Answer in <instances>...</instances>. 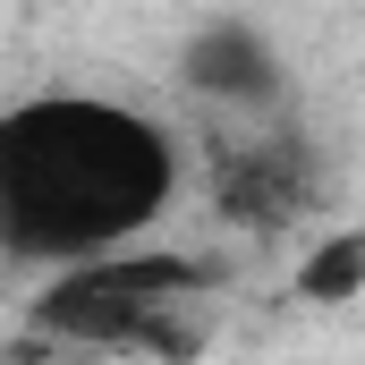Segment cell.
<instances>
[{
	"label": "cell",
	"instance_id": "obj_4",
	"mask_svg": "<svg viewBox=\"0 0 365 365\" xmlns=\"http://www.w3.org/2000/svg\"><path fill=\"white\" fill-rule=\"evenodd\" d=\"M179 86L212 110H280L289 93V60H280L272 26L255 17H204L179 43Z\"/></svg>",
	"mask_w": 365,
	"mask_h": 365
},
{
	"label": "cell",
	"instance_id": "obj_1",
	"mask_svg": "<svg viewBox=\"0 0 365 365\" xmlns=\"http://www.w3.org/2000/svg\"><path fill=\"white\" fill-rule=\"evenodd\" d=\"M179 136L119 93L43 86L0 102V264L68 272L136 247L179 204Z\"/></svg>",
	"mask_w": 365,
	"mask_h": 365
},
{
	"label": "cell",
	"instance_id": "obj_3",
	"mask_svg": "<svg viewBox=\"0 0 365 365\" xmlns=\"http://www.w3.org/2000/svg\"><path fill=\"white\" fill-rule=\"evenodd\" d=\"M323 195H331V153L306 128H264V136L212 153V204L238 230H264L272 238L289 221L323 212Z\"/></svg>",
	"mask_w": 365,
	"mask_h": 365
},
{
	"label": "cell",
	"instance_id": "obj_2",
	"mask_svg": "<svg viewBox=\"0 0 365 365\" xmlns=\"http://www.w3.org/2000/svg\"><path fill=\"white\" fill-rule=\"evenodd\" d=\"M212 264H195L179 247H110L93 264L43 272L26 297V331L60 340V349H136V357H195L204 349V306Z\"/></svg>",
	"mask_w": 365,
	"mask_h": 365
},
{
	"label": "cell",
	"instance_id": "obj_5",
	"mask_svg": "<svg viewBox=\"0 0 365 365\" xmlns=\"http://www.w3.org/2000/svg\"><path fill=\"white\" fill-rule=\"evenodd\" d=\"M365 289V230H323L297 255V297L306 306H349Z\"/></svg>",
	"mask_w": 365,
	"mask_h": 365
}]
</instances>
